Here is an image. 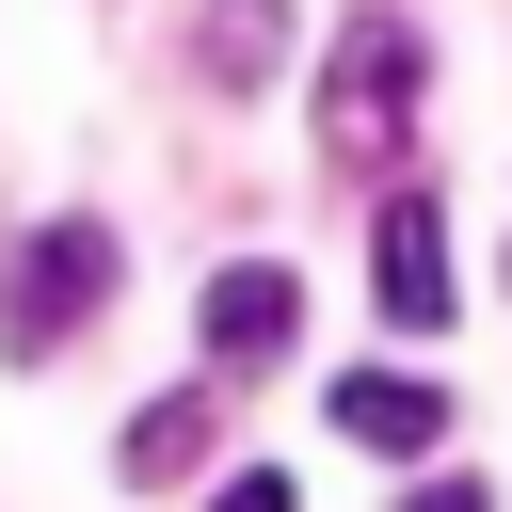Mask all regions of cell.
Listing matches in <instances>:
<instances>
[{
    "label": "cell",
    "instance_id": "1",
    "mask_svg": "<svg viewBox=\"0 0 512 512\" xmlns=\"http://www.w3.org/2000/svg\"><path fill=\"white\" fill-rule=\"evenodd\" d=\"M96 304H112V224H32V240H16V272H0V352H16V368H48Z\"/></svg>",
    "mask_w": 512,
    "mask_h": 512
},
{
    "label": "cell",
    "instance_id": "2",
    "mask_svg": "<svg viewBox=\"0 0 512 512\" xmlns=\"http://www.w3.org/2000/svg\"><path fill=\"white\" fill-rule=\"evenodd\" d=\"M320 112H336V160H384V144H400V112H416V32H400V16H352V32H336Z\"/></svg>",
    "mask_w": 512,
    "mask_h": 512
},
{
    "label": "cell",
    "instance_id": "3",
    "mask_svg": "<svg viewBox=\"0 0 512 512\" xmlns=\"http://www.w3.org/2000/svg\"><path fill=\"white\" fill-rule=\"evenodd\" d=\"M368 288H384V320H400V336H432V320H448V208H432V192H400V208L368 224Z\"/></svg>",
    "mask_w": 512,
    "mask_h": 512
},
{
    "label": "cell",
    "instance_id": "4",
    "mask_svg": "<svg viewBox=\"0 0 512 512\" xmlns=\"http://www.w3.org/2000/svg\"><path fill=\"white\" fill-rule=\"evenodd\" d=\"M304 336V288L272 272V256H240V272H208V368H272Z\"/></svg>",
    "mask_w": 512,
    "mask_h": 512
},
{
    "label": "cell",
    "instance_id": "5",
    "mask_svg": "<svg viewBox=\"0 0 512 512\" xmlns=\"http://www.w3.org/2000/svg\"><path fill=\"white\" fill-rule=\"evenodd\" d=\"M320 416H336L352 448H384V464H400V448H432V432H448V384H416V368H336V400H320Z\"/></svg>",
    "mask_w": 512,
    "mask_h": 512
},
{
    "label": "cell",
    "instance_id": "6",
    "mask_svg": "<svg viewBox=\"0 0 512 512\" xmlns=\"http://www.w3.org/2000/svg\"><path fill=\"white\" fill-rule=\"evenodd\" d=\"M272 64H288V0H208L192 16V80L208 96H272Z\"/></svg>",
    "mask_w": 512,
    "mask_h": 512
},
{
    "label": "cell",
    "instance_id": "7",
    "mask_svg": "<svg viewBox=\"0 0 512 512\" xmlns=\"http://www.w3.org/2000/svg\"><path fill=\"white\" fill-rule=\"evenodd\" d=\"M208 432H224V400H208V384L144 400V416H128V480H192V464H208Z\"/></svg>",
    "mask_w": 512,
    "mask_h": 512
},
{
    "label": "cell",
    "instance_id": "8",
    "mask_svg": "<svg viewBox=\"0 0 512 512\" xmlns=\"http://www.w3.org/2000/svg\"><path fill=\"white\" fill-rule=\"evenodd\" d=\"M208 512H288V480H272V464H224V480H208Z\"/></svg>",
    "mask_w": 512,
    "mask_h": 512
},
{
    "label": "cell",
    "instance_id": "9",
    "mask_svg": "<svg viewBox=\"0 0 512 512\" xmlns=\"http://www.w3.org/2000/svg\"><path fill=\"white\" fill-rule=\"evenodd\" d=\"M400 512H496V496H480V480H416Z\"/></svg>",
    "mask_w": 512,
    "mask_h": 512
}]
</instances>
